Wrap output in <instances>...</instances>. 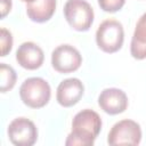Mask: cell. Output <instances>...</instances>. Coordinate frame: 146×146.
Instances as JSON below:
<instances>
[{
  "label": "cell",
  "instance_id": "1",
  "mask_svg": "<svg viewBox=\"0 0 146 146\" xmlns=\"http://www.w3.org/2000/svg\"><path fill=\"white\" fill-rule=\"evenodd\" d=\"M102 129V119L92 110L78 112L72 120V131L65 140L66 146H91Z\"/></svg>",
  "mask_w": 146,
  "mask_h": 146
},
{
  "label": "cell",
  "instance_id": "2",
  "mask_svg": "<svg viewBox=\"0 0 146 146\" xmlns=\"http://www.w3.org/2000/svg\"><path fill=\"white\" fill-rule=\"evenodd\" d=\"M50 86L42 78H29L19 87V97L22 102L31 108H41L46 106L50 100Z\"/></svg>",
  "mask_w": 146,
  "mask_h": 146
},
{
  "label": "cell",
  "instance_id": "3",
  "mask_svg": "<svg viewBox=\"0 0 146 146\" xmlns=\"http://www.w3.org/2000/svg\"><path fill=\"white\" fill-rule=\"evenodd\" d=\"M124 41V31L122 24L108 18L102 22L96 31V43L104 52L113 54L122 48Z\"/></svg>",
  "mask_w": 146,
  "mask_h": 146
},
{
  "label": "cell",
  "instance_id": "4",
  "mask_svg": "<svg viewBox=\"0 0 146 146\" xmlns=\"http://www.w3.org/2000/svg\"><path fill=\"white\" fill-rule=\"evenodd\" d=\"M64 16L68 25L79 32L88 31L94 22V9L86 0H67L64 6Z\"/></svg>",
  "mask_w": 146,
  "mask_h": 146
},
{
  "label": "cell",
  "instance_id": "5",
  "mask_svg": "<svg viewBox=\"0 0 146 146\" xmlns=\"http://www.w3.org/2000/svg\"><path fill=\"white\" fill-rule=\"evenodd\" d=\"M141 140L140 125L129 119L116 122L108 132L107 143L112 146L116 145H139Z\"/></svg>",
  "mask_w": 146,
  "mask_h": 146
},
{
  "label": "cell",
  "instance_id": "6",
  "mask_svg": "<svg viewBox=\"0 0 146 146\" xmlns=\"http://www.w3.org/2000/svg\"><path fill=\"white\" fill-rule=\"evenodd\" d=\"M8 137L16 146H32L38 139V129L27 117H16L8 125Z\"/></svg>",
  "mask_w": 146,
  "mask_h": 146
},
{
  "label": "cell",
  "instance_id": "7",
  "mask_svg": "<svg viewBox=\"0 0 146 146\" xmlns=\"http://www.w3.org/2000/svg\"><path fill=\"white\" fill-rule=\"evenodd\" d=\"M82 63L80 51L71 44H60L51 52V65L59 73H71L76 71Z\"/></svg>",
  "mask_w": 146,
  "mask_h": 146
},
{
  "label": "cell",
  "instance_id": "8",
  "mask_svg": "<svg viewBox=\"0 0 146 146\" xmlns=\"http://www.w3.org/2000/svg\"><path fill=\"white\" fill-rule=\"evenodd\" d=\"M84 94V86L78 78L63 80L56 90V99L63 107H71L79 103Z\"/></svg>",
  "mask_w": 146,
  "mask_h": 146
},
{
  "label": "cell",
  "instance_id": "9",
  "mask_svg": "<svg viewBox=\"0 0 146 146\" xmlns=\"http://www.w3.org/2000/svg\"><path fill=\"white\" fill-rule=\"evenodd\" d=\"M99 107L110 115L123 113L128 107V96L119 88H106L98 96Z\"/></svg>",
  "mask_w": 146,
  "mask_h": 146
},
{
  "label": "cell",
  "instance_id": "10",
  "mask_svg": "<svg viewBox=\"0 0 146 146\" xmlns=\"http://www.w3.org/2000/svg\"><path fill=\"white\" fill-rule=\"evenodd\" d=\"M17 63L26 70H36L41 67L44 60L43 50L34 42H23L16 50Z\"/></svg>",
  "mask_w": 146,
  "mask_h": 146
},
{
  "label": "cell",
  "instance_id": "11",
  "mask_svg": "<svg viewBox=\"0 0 146 146\" xmlns=\"http://www.w3.org/2000/svg\"><path fill=\"white\" fill-rule=\"evenodd\" d=\"M56 6V0H34L26 5V15L32 22L44 23L52 17Z\"/></svg>",
  "mask_w": 146,
  "mask_h": 146
},
{
  "label": "cell",
  "instance_id": "12",
  "mask_svg": "<svg viewBox=\"0 0 146 146\" xmlns=\"http://www.w3.org/2000/svg\"><path fill=\"white\" fill-rule=\"evenodd\" d=\"M130 54L136 59L146 58V13L138 19L130 43Z\"/></svg>",
  "mask_w": 146,
  "mask_h": 146
},
{
  "label": "cell",
  "instance_id": "13",
  "mask_svg": "<svg viewBox=\"0 0 146 146\" xmlns=\"http://www.w3.org/2000/svg\"><path fill=\"white\" fill-rule=\"evenodd\" d=\"M0 75H1V83H0V90L1 92H7L11 90L16 83L17 74L15 70L5 63L0 64Z\"/></svg>",
  "mask_w": 146,
  "mask_h": 146
},
{
  "label": "cell",
  "instance_id": "14",
  "mask_svg": "<svg viewBox=\"0 0 146 146\" xmlns=\"http://www.w3.org/2000/svg\"><path fill=\"white\" fill-rule=\"evenodd\" d=\"M0 42H1V56H7L8 52H10L13 48V35L10 31H8L6 27H1L0 30Z\"/></svg>",
  "mask_w": 146,
  "mask_h": 146
},
{
  "label": "cell",
  "instance_id": "15",
  "mask_svg": "<svg viewBox=\"0 0 146 146\" xmlns=\"http://www.w3.org/2000/svg\"><path fill=\"white\" fill-rule=\"evenodd\" d=\"M125 3V0H98V5L100 9L106 13H115L119 11Z\"/></svg>",
  "mask_w": 146,
  "mask_h": 146
},
{
  "label": "cell",
  "instance_id": "16",
  "mask_svg": "<svg viewBox=\"0 0 146 146\" xmlns=\"http://www.w3.org/2000/svg\"><path fill=\"white\" fill-rule=\"evenodd\" d=\"M11 0H1V18H5L9 14V11L11 10Z\"/></svg>",
  "mask_w": 146,
  "mask_h": 146
},
{
  "label": "cell",
  "instance_id": "17",
  "mask_svg": "<svg viewBox=\"0 0 146 146\" xmlns=\"http://www.w3.org/2000/svg\"><path fill=\"white\" fill-rule=\"evenodd\" d=\"M23 2H26V3H29V2H32V1H34V0H22Z\"/></svg>",
  "mask_w": 146,
  "mask_h": 146
}]
</instances>
